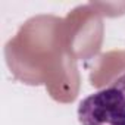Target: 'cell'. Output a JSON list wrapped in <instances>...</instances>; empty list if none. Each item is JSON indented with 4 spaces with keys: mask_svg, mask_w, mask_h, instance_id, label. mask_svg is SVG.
I'll list each match as a JSON object with an SVG mask.
<instances>
[{
    "mask_svg": "<svg viewBox=\"0 0 125 125\" xmlns=\"http://www.w3.org/2000/svg\"><path fill=\"white\" fill-rule=\"evenodd\" d=\"M81 125H125V72L80 102Z\"/></svg>",
    "mask_w": 125,
    "mask_h": 125,
    "instance_id": "cell-1",
    "label": "cell"
}]
</instances>
